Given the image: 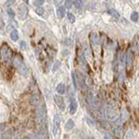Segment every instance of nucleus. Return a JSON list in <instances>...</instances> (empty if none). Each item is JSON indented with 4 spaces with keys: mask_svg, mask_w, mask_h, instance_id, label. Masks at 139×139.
<instances>
[{
    "mask_svg": "<svg viewBox=\"0 0 139 139\" xmlns=\"http://www.w3.org/2000/svg\"><path fill=\"white\" fill-rule=\"evenodd\" d=\"M13 64L14 66L17 70H18V71L20 73L21 75L23 76H25L27 74L28 72V68L26 66V64H24V60H23L22 56L18 54V55H16L14 56L13 58Z\"/></svg>",
    "mask_w": 139,
    "mask_h": 139,
    "instance_id": "f257e3e1",
    "label": "nucleus"
},
{
    "mask_svg": "<svg viewBox=\"0 0 139 139\" xmlns=\"http://www.w3.org/2000/svg\"><path fill=\"white\" fill-rule=\"evenodd\" d=\"M0 55L3 60L5 62H10L12 56V52H11V48L8 46L6 44H4L1 47V50H0Z\"/></svg>",
    "mask_w": 139,
    "mask_h": 139,
    "instance_id": "f03ea898",
    "label": "nucleus"
},
{
    "mask_svg": "<svg viewBox=\"0 0 139 139\" xmlns=\"http://www.w3.org/2000/svg\"><path fill=\"white\" fill-rule=\"evenodd\" d=\"M36 114H37V117L39 120L40 123H44L46 119V108H45V105L44 104H41V105H38V108L36 110Z\"/></svg>",
    "mask_w": 139,
    "mask_h": 139,
    "instance_id": "7ed1b4c3",
    "label": "nucleus"
},
{
    "mask_svg": "<svg viewBox=\"0 0 139 139\" xmlns=\"http://www.w3.org/2000/svg\"><path fill=\"white\" fill-rule=\"evenodd\" d=\"M28 15V7L25 4H21L18 7V17L20 20H24Z\"/></svg>",
    "mask_w": 139,
    "mask_h": 139,
    "instance_id": "20e7f679",
    "label": "nucleus"
},
{
    "mask_svg": "<svg viewBox=\"0 0 139 139\" xmlns=\"http://www.w3.org/2000/svg\"><path fill=\"white\" fill-rule=\"evenodd\" d=\"M41 101V95L39 91H35L30 97V104L32 105H39Z\"/></svg>",
    "mask_w": 139,
    "mask_h": 139,
    "instance_id": "39448f33",
    "label": "nucleus"
},
{
    "mask_svg": "<svg viewBox=\"0 0 139 139\" xmlns=\"http://www.w3.org/2000/svg\"><path fill=\"white\" fill-rule=\"evenodd\" d=\"M59 125H60V117H59V116L58 114H56L53 117V127H52V132L55 137L58 135Z\"/></svg>",
    "mask_w": 139,
    "mask_h": 139,
    "instance_id": "423d86ee",
    "label": "nucleus"
},
{
    "mask_svg": "<svg viewBox=\"0 0 139 139\" xmlns=\"http://www.w3.org/2000/svg\"><path fill=\"white\" fill-rule=\"evenodd\" d=\"M54 99H55L56 105H58L59 109H60L61 110H64L65 104H64V100L63 96H62L61 95H55L54 96Z\"/></svg>",
    "mask_w": 139,
    "mask_h": 139,
    "instance_id": "0eeeda50",
    "label": "nucleus"
},
{
    "mask_svg": "<svg viewBox=\"0 0 139 139\" xmlns=\"http://www.w3.org/2000/svg\"><path fill=\"white\" fill-rule=\"evenodd\" d=\"M106 116L107 118L110 119V120H113V119L117 117V112H116L114 108H108L106 110Z\"/></svg>",
    "mask_w": 139,
    "mask_h": 139,
    "instance_id": "6e6552de",
    "label": "nucleus"
},
{
    "mask_svg": "<svg viewBox=\"0 0 139 139\" xmlns=\"http://www.w3.org/2000/svg\"><path fill=\"white\" fill-rule=\"evenodd\" d=\"M76 110H78V103L75 99H71L70 104V114L74 115L76 112Z\"/></svg>",
    "mask_w": 139,
    "mask_h": 139,
    "instance_id": "1a4fd4ad",
    "label": "nucleus"
},
{
    "mask_svg": "<svg viewBox=\"0 0 139 139\" xmlns=\"http://www.w3.org/2000/svg\"><path fill=\"white\" fill-rule=\"evenodd\" d=\"M65 90H66V88H65V85L64 84H58V85L56 87V92L58 93L59 95H63L65 93Z\"/></svg>",
    "mask_w": 139,
    "mask_h": 139,
    "instance_id": "9d476101",
    "label": "nucleus"
},
{
    "mask_svg": "<svg viewBox=\"0 0 139 139\" xmlns=\"http://www.w3.org/2000/svg\"><path fill=\"white\" fill-rule=\"evenodd\" d=\"M10 38H11V40L14 41V42L18 41V39H19V34H18V30H13L12 32H11V34H10Z\"/></svg>",
    "mask_w": 139,
    "mask_h": 139,
    "instance_id": "9b49d317",
    "label": "nucleus"
},
{
    "mask_svg": "<svg viewBox=\"0 0 139 139\" xmlns=\"http://www.w3.org/2000/svg\"><path fill=\"white\" fill-rule=\"evenodd\" d=\"M56 15H58V18H63L65 15V8L64 6H59L56 9Z\"/></svg>",
    "mask_w": 139,
    "mask_h": 139,
    "instance_id": "f8f14e48",
    "label": "nucleus"
},
{
    "mask_svg": "<svg viewBox=\"0 0 139 139\" xmlns=\"http://www.w3.org/2000/svg\"><path fill=\"white\" fill-rule=\"evenodd\" d=\"M74 125H75L74 121H73L72 119H69V120L66 122V123H65V129L67 130H70L74 128Z\"/></svg>",
    "mask_w": 139,
    "mask_h": 139,
    "instance_id": "ddd939ff",
    "label": "nucleus"
},
{
    "mask_svg": "<svg viewBox=\"0 0 139 139\" xmlns=\"http://www.w3.org/2000/svg\"><path fill=\"white\" fill-rule=\"evenodd\" d=\"M90 41H91L92 44H98V37L96 33H91L90 36Z\"/></svg>",
    "mask_w": 139,
    "mask_h": 139,
    "instance_id": "4468645a",
    "label": "nucleus"
},
{
    "mask_svg": "<svg viewBox=\"0 0 139 139\" xmlns=\"http://www.w3.org/2000/svg\"><path fill=\"white\" fill-rule=\"evenodd\" d=\"M71 78H72L73 86H74V89L76 90V88H78V78H76V75L75 72L71 73Z\"/></svg>",
    "mask_w": 139,
    "mask_h": 139,
    "instance_id": "2eb2a0df",
    "label": "nucleus"
},
{
    "mask_svg": "<svg viewBox=\"0 0 139 139\" xmlns=\"http://www.w3.org/2000/svg\"><path fill=\"white\" fill-rule=\"evenodd\" d=\"M125 61H126L127 65H129V64H131V62H132V52H129L128 53H127Z\"/></svg>",
    "mask_w": 139,
    "mask_h": 139,
    "instance_id": "dca6fc26",
    "label": "nucleus"
},
{
    "mask_svg": "<svg viewBox=\"0 0 139 139\" xmlns=\"http://www.w3.org/2000/svg\"><path fill=\"white\" fill-rule=\"evenodd\" d=\"M44 3L45 2L44 0H35V1H33V4L35 5V6H38L37 8H38V7H41L42 5H44Z\"/></svg>",
    "mask_w": 139,
    "mask_h": 139,
    "instance_id": "f3484780",
    "label": "nucleus"
},
{
    "mask_svg": "<svg viewBox=\"0 0 139 139\" xmlns=\"http://www.w3.org/2000/svg\"><path fill=\"white\" fill-rule=\"evenodd\" d=\"M35 12H36L37 15H38V16H43V15H44V9L43 7L36 8Z\"/></svg>",
    "mask_w": 139,
    "mask_h": 139,
    "instance_id": "a211bd4d",
    "label": "nucleus"
},
{
    "mask_svg": "<svg viewBox=\"0 0 139 139\" xmlns=\"http://www.w3.org/2000/svg\"><path fill=\"white\" fill-rule=\"evenodd\" d=\"M130 19H131L133 22H137L138 20V13L136 12V11H133L131 13V15H130Z\"/></svg>",
    "mask_w": 139,
    "mask_h": 139,
    "instance_id": "6ab92c4d",
    "label": "nucleus"
},
{
    "mask_svg": "<svg viewBox=\"0 0 139 139\" xmlns=\"http://www.w3.org/2000/svg\"><path fill=\"white\" fill-rule=\"evenodd\" d=\"M73 4L76 9H80L83 6V2L80 1V0H76V1H73Z\"/></svg>",
    "mask_w": 139,
    "mask_h": 139,
    "instance_id": "aec40b11",
    "label": "nucleus"
},
{
    "mask_svg": "<svg viewBox=\"0 0 139 139\" xmlns=\"http://www.w3.org/2000/svg\"><path fill=\"white\" fill-rule=\"evenodd\" d=\"M121 127H116L115 129H113V134H114L115 136H117V137H119V136L121 135Z\"/></svg>",
    "mask_w": 139,
    "mask_h": 139,
    "instance_id": "412c9836",
    "label": "nucleus"
},
{
    "mask_svg": "<svg viewBox=\"0 0 139 139\" xmlns=\"http://www.w3.org/2000/svg\"><path fill=\"white\" fill-rule=\"evenodd\" d=\"M60 66H61V63L59 61H56L55 62V64H54V65H53V68H52V71H56L59 68H60Z\"/></svg>",
    "mask_w": 139,
    "mask_h": 139,
    "instance_id": "4be33fe9",
    "label": "nucleus"
},
{
    "mask_svg": "<svg viewBox=\"0 0 139 139\" xmlns=\"http://www.w3.org/2000/svg\"><path fill=\"white\" fill-rule=\"evenodd\" d=\"M67 17H68V18H69V20H70V23H74L76 21V17L73 15L71 12H68Z\"/></svg>",
    "mask_w": 139,
    "mask_h": 139,
    "instance_id": "5701e85b",
    "label": "nucleus"
},
{
    "mask_svg": "<svg viewBox=\"0 0 139 139\" xmlns=\"http://www.w3.org/2000/svg\"><path fill=\"white\" fill-rule=\"evenodd\" d=\"M108 13L110 14V15H112L113 17H115V18H119V13L117 12V11H115V10H109L108 11Z\"/></svg>",
    "mask_w": 139,
    "mask_h": 139,
    "instance_id": "b1692460",
    "label": "nucleus"
},
{
    "mask_svg": "<svg viewBox=\"0 0 139 139\" xmlns=\"http://www.w3.org/2000/svg\"><path fill=\"white\" fill-rule=\"evenodd\" d=\"M73 4V1H70V0H67V1H65V6L68 9H70Z\"/></svg>",
    "mask_w": 139,
    "mask_h": 139,
    "instance_id": "393cba45",
    "label": "nucleus"
},
{
    "mask_svg": "<svg viewBox=\"0 0 139 139\" xmlns=\"http://www.w3.org/2000/svg\"><path fill=\"white\" fill-rule=\"evenodd\" d=\"M27 47V44H26V42L25 41H21L20 42V48L22 50H25Z\"/></svg>",
    "mask_w": 139,
    "mask_h": 139,
    "instance_id": "a878e982",
    "label": "nucleus"
},
{
    "mask_svg": "<svg viewBox=\"0 0 139 139\" xmlns=\"http://www.w3.org/2000/svg\"><path fill=\"white\" fill-rule=\"evenodd\" d=\"M7 12H8V15H9V17H11V18H13L14 16H15V13H14V11L11 9V8H9L7 11Z\"/></svg>",
    "mask_w": 139,
    "mask_h": 139,
    "instance_id": "bb28decb",
    "label": "nucleus"
},
{
    "mask_svg": "<svg viewBox=\"0 0 139 139\" xmlns=\"http://www.w3.org/2000/svg\"><path fill=\"white\" fill-rule=\"evenodd\" d=\"M71 44H72V42H71L70 39H67L66 42H65V44H66V45H70Z\"/></svg>",
    "mask_w": 139,
    "mask_h": 139,
    "instance_id": "cd10ccee",
    "label": "nucleus"
},
{
    "mask_svg": "<svg viewBox=\"0 0 139 139\" xmlns=\"http://www.w3.org/2000/svg\"><path fill=\"white\" fill-rule=\"evenodd\" d=\"M86 121H87V123L90 124V125H93V122H92L91 120H90V119L89 117H88V118L86 119Z\"/></svg>",
    "mask_w": 139,
    "mask_h": 139,
    "instance_id": "c85d7f7f",
    "label": "nucleus"
},
{
    "mask_svg": "<svg viewBox=\"0 0 139 139\" xmlns=\"http://www.w3.org/2000/svg\"><path fill=\"white\" fill-rule=\"evenodd\" d=\"M14 3H15V1H6V3H5V4H14Z\"/></svg>",
    "mask_w": 139,
    "mask_h": 139,
    "instance_id": "c756f323",
    "label": "nucleus"
},
{
    "mask_svg": "<svg viewBox=\"0 0 139 139\" xmlns=\"http://www.w3.org/2000/svg\"><path fill=\"white\" fill-rule=\"evenodd\" d=\"M62 2H63V1H54V4H60Z\"/></svg>",
    "mask_w": 139,
    "mask_h": 139,
    "instance_id": "7c9ffc66",
    "label": "nucleus"
},
{
    "mask_svg": "<svg viewBox=\"0 0 139 139\" xmlns=\"http://www.w3.org/2000/svg\"><path fill=\"white\" fill-rule=\"evenodd\" d=\"M3 139H11V137H9V136H5V137H3Z\"/></svg>",
    "mask_w": 139,
    "mask_h": 139,
    "instance_id": "2f4dec72",
    "label": "nucleus"
},
{
    "mask_svg": "<svg viewBox=\"0 0 139 139\" xmlns=\"http://www.w3.org/2000/svg\"><path fill=\"white\" fill-rule=\"evenodd\" d=\"M104 139H110V137L108 135H106V136H104Z\"/></svg>",
    "mask_w": 139,
    "mask_h": 139,
    "instance_id": "473e14b6",
    "label": "nucleus"
},
{
    "mask_svg": "<svg viewBox=\"0 0 139 139\" xmlns=\"http://www.w3.org/2000/svg\"><path fill=\"white\" fill-rule=\"evenodd\" d=\"M3 137H4V136H3L2 132H0V139H3Z\"/></svg>",
    "mask_w": 139,
    "mask_h": 139,
    "instance_id": "72a5a7b5",
    "label": "nucleus"
},
{
    "mask_svg": "<svg viewBox=\"0 0 139 139\" xmlns=\"http://www.w3.org/2000/svg\"><path fill=\"white\" fill-rule=\"evenodd\" d=\"M23 139H30V138H29V137H24Z\"/></svg>",
    "mask_w": 139,
    "mask_h": 139,
    "instance_id": "f704fd0d",
    "label": "nucleus"
}]
</instances>
